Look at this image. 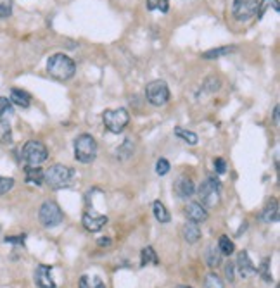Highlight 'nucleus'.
<instances>
[{
  "label": "nucleus",
  "instance_id": "9b49d317",
  "mask_svg": "<svg viewBox=\"0 0 280 288\" xmlns=\"http://www.w3.org/2000/svg\"><path fill=\"white\" fill-rule=\"evenodd\" d=\"M185 216L187 219L192 221V223H204L208 219V212L204 206H201L199 202H189L185 206Z\"/></svg>",
  "mask_w": 280,
  "mask_h": 288
},
{
  "label": "nucleus",
  "instance_id": "2eb2a0df",
  "mask_svg": "<svg viewBox=\"0 0 280 288\" xmlns=\"http://www.w3.org/2000/svg\"><path fill=\"white\" fill-rule=\"evenodd\" d=\"M261 221H265V223H275V221H278V202L277 199H271L268 204H266V207L261 211Z\"/></svg>",
  "mask_w": 280,
  "mask_h": 288
},
{
  "label": "nucleus",
  "instance_id": "393cba45",
  "mask_svg": "<svg viewBox=\"0 0 280 288\" xmlns=\"http://www.w3.org/2000/svg\"><path fill=\"white\" fill-rule=\"evenodd\" d=\"M268 9H273L275 12H278V0H261L260 7H258V18H263L265 12Z\"/></svg>",
  "mask_w": 280,
  "mask_h": 288
},
{
  "label": "nucleus",
  "instance_id": "f03ea898",
  "mask_svg": "<svg viewBox=\"0 0 280 288\" xmlns=\"http://www.w3.org/2000/svg\"><path fill=\"white\" fill-rule=\"evenodd\" d=\"M74 157L82 164H90L97 157V141L89 133L78 135V138L74 140Z\"/></svg>",
  "mask_w": 280,
  "mask_h": 288
},
{
  "label": "nucleus",
  "instance_id": "72a5a7b5",
  "mask_svg": "<svg viewBox=\"0 0 280 288\" xmlns=\"http://www.w3.org/2000/svg\"><path fill=\"white\" fill-rule=\"evenodd\" d=\"M11 16V2H0V18Z\"/></svg>",
  "mask_w": 280,
  "mask_h": 288
},
{
  "label": "nucleus",
  "instance_id": "4468645a",
  "mask_svg": "<svg viewBox=\"0 0 280 288\" xmlns=\"http://www.w3.org/2000/svg\"><path fill=\"white\" fill-rule=\"evenodd\" d=\"M237 268H239V273L242 278H249L253 276V274H256V269H254V264L251 262L248 252L239 254V257H237Z\"/></svg>",
  "mask_w": 280,
  "mask_h": 288
},
{
  "label": "nucleus",
  "instance_id": "cd10ccee",
  "mask_svg": "<svg viewBox=\"0 0 280 288\" xmlns=\"http://www.w3.org/2000/svg\"><path fill=\"white\" fill-rule=\"evenodd\" d=\"M206 261H208V264H210V268H218L220 262H221L220 250L216 247H211L210 250H208V254H206Z\"/></svg>",
  "mask_w": 280,
  "mask_h": 288
},
{
  "label": "nucleus",
  "instance_id": "f8f14e48",
  "mask_svg": "<svg viewBox=\"0 0 280 288\" xmlns=\"http://www.w3.org/2000/svg\"><path fill=\"white\" fill-rule=\"evenodd\" d=\"M195 191V186H194V181L189 178V176H180L175 181V194L178 195L180 199H189L194 195Z\"/></svg>",
  "mask_w": 280,
  "mask_h": 288
},
{
  "label": "nucleus",
  "instance_id": "a211bd4d",
  "mask_svg": "<svg viewBox=\"0 0 280 288\" xmlns=\"http://www.w3.org/2000/svg\"><path fill=\"white\" fill-rule=\"evenodd\" d=\"M26 183L40 186L44 183V171L38 166H28L26 168Z\"/></svg>",
  "mask_w": 280,
  "mask_h": 288
},
{
  "label": "nucleus",
  "instance_id": "1a4fd4ad",
  "mask_svg": "<svg viewBox=\"0 0 280 288\" xmlns=\"http://www.w3.org/2000/svg\"><path fill=\"white\" fill-rule=\"evenodd\" d=\"M260 2L258 0H233V18L237 21H249L258 14Z\"/></svg>",
  "mask_w": 280,
  "mask_h": 288
},
{
  "label": "nucleus",
  "instance_id": "c756f323",
  "mask_svg": "<svg viewBox=\"0 0 280 288\" xmlns=\"http://www.w3.org/2000/svg\"><path fill=\"white\" fill-rule=\"evenodd\" d=\"M206 288H223V283H221V278L216 273H210L206 276Z\"/></svg>",
  "mask_w": 280,
  "mask_h": 288
},
{
  "label": "nucleus",
  "instance_id": "2f4dec72",
  "mask_svg": "<svg viewBox=\"0 0 280 288\" xmlns=\"http://www.w3.org/2000/svg\"><path fill=\"white\" fill-rule=\"evenodd\" d=\"M156 173L159 174V176H165V174L170 173V162L166 159H159L156 164Z\"/></svg>",
  "mask_w": 280,
  "mask_h": 288
},
{
  "label": "nucleus",
  "instance_id": "9d476101",
  "mask_svg": "<svg viewBox=\"0 0 280 288\" xmlns=\"http://www.w3.org/2000/svg\"><path fill=\"white\" fill-rule=\"evenodd\" d=\"M33 278H35L36 286H40V288H56V283H54V278H52V268H50V266H45V264L36 266Z\"/></svg>",
  "mask_w": 280,
  "mask_h": 288
},
{
  "label": "nucleus",
  "instance_id": "6e6552de",
  "mask_svg": "<svg viewBox=\"0 0 280 288\" xmlns=\"http://www.w3.org/2000/svg\"><path fill=\"white\" fill-rule=\"evenodd\" d=\"M145 97H147L149 104L156 107H161L165 106L166 102L170 100V88L163 80H154L150 81L145 88Z\"/></svg>",
  "mask_w": 280,
  "mask_h": 288
},
{
  "label": "nucleus",
  "instance_id": "7ed1b4c3",
  "mask_svg": "<svg viewBox=\"0 0 280 288\" xmlns=\"http://www.w3.org/2000/svg\"><path fill=\"white\" fill-rule=\"evenodd\" d=\"M71 178H73V171L68 166L54 164L44 173V183H47L52 190H61L69 185Z\"/></svg>",
  "mask_w": 280,
  "mask_h": 288
},
{
  "label": "nucleus",
  "instance_id": "473e14b6",
  "mask_svg": "<svg viewBox=\"0 0 280 288\" xmlns=\"http://www.w3.org/2000/svg\"><path fill=\"white\" fill-rule=\"evenodd\" d=\"M215 171H216V174H225V171H227V162H225V159L216 157L215 159Z\"/></svg>",
  "mask_w": 280,
  "mask_h": 288
},
{
  "label": "nucleus",
  "instance_id": "58836bf2",
  "mask_svg": "<svg viewBox=\"0 0 280 288\" xmlns=\"http://www.w3.org/2000/svg\"><path fill=\"white\" fill-rule=\"evenodd\" d=\"M177 288H190V286H177Z\"/></svg>",
  "mask_w": 280,
  "mask_h": 288
},
{
  "label": "nucleus",
  "instance_id": "4be33fe9",
  "mask_svg": "<svg viewBox=\"0 0 280 288\" xmlns=\"http://www.w3.org/2000/svg\"><path fill=\"white\" fill-rule=\"evenodd\" d=\"M218 250L221 256H228L230 257L233 254V250H235V247H233V242L228 238L227 235H221L220 236V242H218Z\"/></svg>",
  "mask_w": 280,
  "mask_h": 288
},
{
  "label": "nucleus",
  "instance_id": "f3484780",
  "mask_svg": "<svg viewBox=\"0 0 280 288\" xmlns=\"http://www.w3.org/2000/svg\"><path fill=\"white\" fill-rule=\"evenodd\" d=\"M183 238H185L187 244H197L201 238V228L197 223H189L183 226Z\"/></svg>",
  "mask_w": 280,
  "mask_h": 288
},
{
  "label": "nucleus",
  "instance_id": "dca6fc26",
  "mask_svg": "<svg viewBox=\"0 0 280 288\" xmlns=\"http://www.w3.org/2000/svg\"><path fill=\"white\" fill-rule=\"evenodd\" d=\"M30 102H31V97H30L28 91H24L21 88H12L11 90V104L26 109V107H30Z\"/></svg>",
  "mask_w": 280,
  "mask_h": 288
},
{
  "label": "nucleus",
  "instance_id": "412c9836",
  "mask_svg": "<svg viewBox=\"0 0 280 288\" xmlns=\"http://www.w3.org/2000/svg\"><path fill=\"white\" fill-rule=\"evenodd\" d=\"M152 209H154V216H156V219L159 221V223H170L171 216H170L168 209L165 207V204H161L159 200H156Z\"/></svg>",
  "mask_w": 280,
  "mask_h": 288
},
{
  "label": "nucleus",
  "instance_id": "6ab92c4d",
  "mask_svg": "<svg viewBox=\"0 0 280 288\" xmlns=\"http://www.w3.org/2000/svg\"><path fill=\"white\" fill-rule=\"evenodd\" d=\"M80 288H106L104 281L95 274H85V276L80 278V283H78Z\"/></svg>",
  "mask_w": 280,
  "mask_h": 288
},
{
  "label": "nucleus",
  "instance_id": "4c0bfd02",
  "mask_svg": "<svg viewBox=\"0 0 280 288\" xmlns=\"http://www.w3.org/2000/svg\"><path fill=\"white\" fill-rule=\"evenodd\" d=\"M273 121H275V124H278V106H275V109H273Z\"/></svg>",
  "mask_w": 280,
  "mask_h": 288
},
{
  "label": "nucleus",
  "instance_id": "423d86ee",
  "mask_svg": "<svg viewBox=\"0 0 280 288\" xmlns=\"http://www.w3.org/2000/svg\"><path fill=\"white\" fill-rule=\"evenodd\" d=\"M102 119H104V126L109 129L111 133L119 135V133L127 128V124L130 123V114H128V111L123 109V107L114 109V111L107 109V111H104Z\"/></svg>",
  "mask_w": 280,
  "mask_h": 288
},
{
  "label": "nucleus",
  "instance_id": "b1692460",
  "mask_svg": "<svg viewBox=\"0 0 280 288\" xmlns=\"http://www.w3.org/2000/svg\"><path fill=\"white\" fill-rule=\"evenodd\" d=\"M140 266L142 268H145L147 264H157V257H156V252L152 250V247H145L144 250H142V254H140Z\"/></svg>",
  "mask_w": 280,
  "mask_h": 288
},
{
  "label": "nucleus",
  "instance_id": "39448f33",
  "mask_svg": "<svg viewBox=\"0 0 280 288\" xmlns=\"http://www.w3.org/2000/svg\"><path fill=\"white\" fill-rule=\"evenodd\" d=\"M47 147L38 140H30L24 143L23 150H21V157L28 166H40L42 162L47 161Z\"/></svg>",
  "mask_w": 280,
  "mask_h": 288
},
{
  "label": "nucleus",
  "instance_id": "0eeeda50",
  "mask_svg": "<svg viewBox=\"0 0 280 288\" xmlns=\"http://www.w3.org/2000/svg\"><path fill=\"white\" fill-rule=\"evenodd\" d=\"M38 219L45 228H54V226H57V224L62 223L64 214H62L61 207L57 206L56 202L47 200V202L42 204V207L38 211Z\"/></svg>",
  "mask_w": 280,
  "mask_h": 288
},
{
  "label": "nucleus",
  "instance_id": "ddd939ff",
  "mask_svg": "<svg viewBox=\"0 0 280 288\" xmlns=\"http://www.w3.org/2000/svg\"><path fill=\"white\" fill-rule=\"evenodd\" d=\"M82 223H83V226L89 229V231L95 233V231H99V229H102L104 226H106L107 216H95V214L87 212V214H83Z\"/></svg>",
  "mask_w": 280,
  "mask_h": 288
},
{
  "label": "nucleus",
  "instance_id": "f704fd0d",
  "mask_svg": "<svg viewBox=\"0 0 280 288\" xmlns=\"http://www.w3.org/2000/svg\"><path fill=\"white\" fill-rule=\"evenodd\" d=\"M225 274H227V279L233 281V264L232 262H228V264L225 266Z\"/></svg>",
  "mask_w": 280,
  "mask_h": 288
},
{
  "label": "nucleus",
  "instance_id": "20e7f679",
  "mask_svg": "<svg viewBox=\"0 0 280 288\" xmlns=\"http://www.w3.org/2000/svg\"><path fill=\"white\" fill-rule=\"evenodd\" d=\"M201 206L216 207L220 202V181L215 176H208L199 186Z\"/></svg>",
  "mask_w": 280,
  "mask_h": 288
},
{
  "label": "nucleus",
  "instance_id": "aec40b11",
  "mask_svg": "<svg viewBox=\"0 0 280 288\" xmlns=\"http://www.w3.org/2000/svg\"><path fill=\"white\" fill-rule=\"evenodd\" d=\"M233 50H235V45H225V47L208 50V52L203 54V57L204 59H215V57H221V56H227V54H232Z\"/></svg>",
  "mask_w": 280,
  "mask_h": 288
},
{
  "label": "nucleus",
  "instance_id": "f257e3e1",
  "mask_svg": "<svg viewBox=\"0 0 280 288\" xmlns=\"http://www.w3.org/2000/svg\"><path fill=\"white\" fill-rule=\"evenodd\" d=\"M47 71L52 78L59 81H68L74 76L76 73V64L71 57L64 56V54H54L47 61Z\"/></svg>",
  "mask_w": 280,
  "mask_h": 288
},
{
  "label": "nucleus",
  "instance_id": "e433bc0d",
  "mask_svg": "<svg viewBox=\"0 0 280 288\" xmlns=\"http://www.w3.org/2000/svg\"><path fill=\"white\" fill-rule=\"evenodd\" d=\"M99 245H100V247H109V245H111V238H100L99 240Z\"/></svg>",
  "mask_w": 280,
  "mask_h": 288
},
{
  "label": "nucleus",
  "instance_id": "5701e85b",
  "mask_svg": "<svg viewBox=\"0 0 280 288\" xmlns=\"http://www.w3.org/2000/svg\"><path fill=\"white\" fill-rule=\"evenodd\" d=\"M12 114H14V111H12L11 100L6 97H0V121H7Z\"/></svg>",
  "mask_w": 280,
  "mask_h": 288
},
{
  "label": "nucleus",
  "instance_id": "bb28decb",
  "mask_svg": "<svg viewBox=\"0 0 280 288\" xmlns=\"http://www.w3.org/2000/svg\"><path fill=\"white\" fill-rule=\"evenodd\" d=\"M12 141V131L11 124L7 121H0V143H11Z\"/></svg>",
  "mask_w": 280,
  "mask_h": 288
},
{
  "label": "nucleus",
  "instance_id": "c9c22d12",
  "mask_svg": "<svg viewBox=\"0 0 280 288\" xmlns=\"http://www.w3.org/2000/svg\"><path fill=\"white\" fill-rule=\"evenodd\" d=\"M24 236H18V238H14V236H7L6 242L7 244H19V242H23Z\"/></svg>",
  "mask_w": 280,
  "mask_h": 288
},
{
  "label": "nucleus",
  "instance_id": "7c9ffc66",
  "mask_svg": "<svg viewBox=\"0 0 280 288\" xmlns=\"http://www.w3.org/2000/svg\"><path fill=\"white\" fill-rule=\"evenodd\" d=\"M12 186H14V179L12 178H4V176H0V195H4V194H7Z\"/></svg>",
  "mask_w": 280,
  "mask_h": 288
},
{
  "label": "nucleus",
  "instance_id": "c85d7f7f",
  "mask_svg": "<svg viewBox=\"0 0 280 288\" xmlns=\"http://www.w3.org/2000/svg\"><path fill=\"white\" fill-rule=\"evenodd\" d=\"M168 7H170L168 0H147V9L149 11L168 12Z\"/></svg>",
  "mask_w": 280,
  "mask_h": 288
},
{
  "label": "nucleus",
  "instance_id": "a878e982",
  "mask_svg": "<svg viewBox=\"0 0 280 288\" xmlns=\"http://www.w3.org/2000/svg\"><path fill=\"white\" fill-rule=\"evenodd\" d=\"M175 135L180 136L182 140H185L189 145H195L199 140L194 131H187V129H183V128H175Z\"/></svg>",
  "mask_w": 280,
  "mask_h": 288
}]
</instances>
